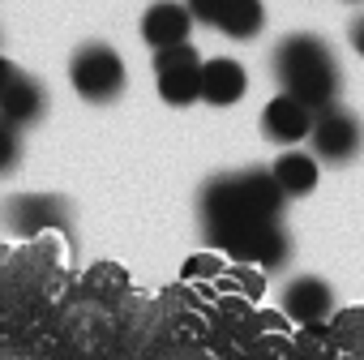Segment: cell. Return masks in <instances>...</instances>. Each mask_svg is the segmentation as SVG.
Instances as JSON below:
<instances>
[{"mask_svg":"<svg viewBox=\"0 0 364 360\" xmlns=\"http://www.w3.org/2000/svg\"><path fill=\"white\" fill-rule=\"evenodd\" d=\"M309 142H313V159L321 163H351L364 146V125L347 112V107H321L313 112V129H309Z\"/></svg>","mask_w":364,"mask_h":360,"instance_id":"5b68a950","label":"cell"},{"mask_svg":"<svg viewBox=\"0 0 364 360\" xmlns=\"http://www.w3.org/2000/svg\"><path fill=\"white\" fill-rule=\"evenodd\" d=\"M249 90V73L240 60L232 56H215V60H202V99L215 103V107H232L240 103Z\"/></svg>","mask_w":364,"mask_h":360,"instance_id":"30bf717a","label":"cell"},{"mask_svg":"<svg viewBox=\"0 0 364 360\" xmlns=\"http://www.w3.org/2000/svg\"><path fill=\"white\" fill-rule=\"evenodd\" d=\"M5 223L22 236H39L65 223V202L60 198H9Z\"/></svg>","mask_w":364,"mask_h":360,"instance_id":"8fae6325","label":"cell"},{"mask_svg":"<svg viewBox=\"0 0 364 360\" xmlns=\"http://www.w3.org/2000/svg\"><path fill=\"white\" fill-rule=\"evenodd\" d=\"M347 35H351V48H355V52L364 56V14H360V18L351 22V31H347Z\"/></svg>","mask_w":364,"mask_h":360,"instance_id":"ac0fdd59","label":"cell"},{"mask_svg":"<svg viewBox=\"0 0 364 360\" xmlns=\"http://www.w3.org/2000/svg\"><path fill=\"white\" fill-rule=\"evenodd\" d=\"M274 78L283 86V95L300 99L309 112H321V107H334L338 99V60H334V48L313 35V31H296L287 35L279 48H274Z\"/></svg>","mask_w":364,"mask_h":360,"instance_id":"7a4b0ae2","label":"cell"},{"mask_svg":"<svg viewBox=\"0 0 364 360\" xmlns=\"http://www.w3.org/2000/svg\"><path fill=\"white\" fill-rule=\"evenodd\" d=\"M154 82L163 103L171 107H189L202 99V56L193 43H180V48H163L154 52Z\"/></svg>","mask_w":364,"mask_h":360,"instance_id":"277c9868","label":"cell"},{"mask_svg":"<svg viewBox=\"0 0 364 360\" xmlns=\"http://www.w3.org/2000/svg\"><path fill=\"white\" fill-rule=\"evenodd\" d=\"M189 31H193V14H189V5H180V0H154L141 14V39L154 52L189 43Z\"/></svg>","mask_w":364,"mask_h":360,"instance_id":"ba28073f","label":"cell"},{"mask_svg":"<svg viewBox=\"0 0 364 360\" xmlns=\"http://www.w3.org/2000/svg\"><path fill=\"white\" fill-rule=\"evenodd\" d=\"M14 78H18V65H14V60H5V56H0V95H5V90L14 86Z\"/></svg>","mask_w":364,"mask_h":360,"instance_id":"e0dca14e","label":"cell"},{"mask_svg":"<svg viewBox=\"0 0 364 360\" xmlns=\"http://www.w3.org/2000/svg\"><path fill=\"white\" fill-rule=\"evenodd\" d=\"M215 270H219V262H215V258H189V262H185V275H189V279H193V275H198V279H206V275H215Z\"/></svg>","mask_w":364,"mask_h":360,"instance_id":"2e32d148","label":"cell"},{"mask_svg":"<svg viewBox=\"0 0 364 360\" xmlns=\"http://www.w3.org/2000/svg\"><path fill=\"white\" fill-rule=\"evenodd\" d=\"M283 202H287L283 189L274 185V176L262 171V167L215 176L210 185L202 189V198H198L202 232H206V240H210L215 249L228 253V245H232L236 236H245L249 228L279 223Z\"/></svg>","mask_w":364,"mask_h":360,"instance_id":"6da1fadb","label":"cell"},{"mask_svg":"<svg viewBox=\"0 0 364 360\" xmlns=\"http://www.w3.org/2000/svg\"><path fill=\"white\" fill-rule=\"evenodd\" d=\"M287 253H291V240H287V232H283L279 223L249 228L245 236H236V240L228 245V258H236V262H245V266H257V270L283 266Z\"/></svg>","mask_w":364,"mask_h":360,"instance_id":"52a82bcc","label":"cell"},{"mask_svg":"<svg viewBox=\"0 0 364 360\" xmlns=\"http://www.w3.org/2000/svg\"><path fill=\"white\" fill-rule=\"evenodd\" d=\"M351 5H355V0H351Z\"/></svg>","mask_w":364,"mask_h":360,"instance_id":"d6986e66","label":"cell"},{"mask_svg":"<svg viewBox=\"0 0 364 360\" xmlns=\"http://www.w3.org/2000/svg\"><path fill=\"white\" fill-rule=\"evenodd\" d=\"M283 305H287V313L296 322H321L330 313V305H334V292H330V283H321L313 275H300V279L287 283Z\"/></svg>","mask_w":364,"mask_h":360,"instance_id":"5bb4252c","label":"cell"},{"mask_svg":"<svg viewBox=\"0 0 364 360\" xmlns=\"http://www.w3.org/2000/svg\"><path fill=\"white\" fill-rule=\"evenodd\" d=\"M270 176H274V185L283 189V198H309L313 189H317V176H321V167H317V159L313 154H304V150H283L279 159H274V167H270Z\"/></svg>","mask_w":364,"mask_h":360,"instance_id":"4fadbf2b","label":"cell"},{"mask_svg":"<svg viewBox=\"0 0 364 360\" xmlns=\"http://www.w3.org/2000/svg\"><path fill=\"white\" fill-rule=\"evenodd\" d=\"M69 82H73V90H77L86 103H112V99L124 95L129 73H124V60H120V52H116L112 43L90 39V43H82V48L73 52V60H69Z\"/></svg>","mask_w":364,"mask_h":360,"instance_id":"3957f363","label":"cell"},{"mask_svg":"<svg viewBox=\"0 0 364 360\" xmlns=\"http://www.w3.org/2000/svg\"><path fill=\"white\" fill-rule=\"evenodd\" d=\"M309 129H313V112H309L300 99H291V95H274V99L262 107V133H266L270 142H279V146L304 142Z\"/></svg>","mask_w":364,"mask_h":360,"instance_id":"9c48e42d","label":"cell"},{"mask_svg":"<svg viewBox=\"0 0 364 360\" xmlns=\"http://www.w3.org/2000/svg\"><path fill=\"white\" fill-rule=\"evenodd\" d=\"M18 159H22V129H14L5 116H0V176L14 171Z\"/></svg>","mask_w":364,"mask_h":360,"instance_id":"9a60e30c","label":"cell"},{"mask_svg":"<svg viewBox=\"0 0 364 360\" xmlns=\"http://www.w3.org/2000/svg\"><path fill=\"white\" fill-rule=\"evenodd\" d=\"M198 26H210L228 39H253L266 31V5L262 0H185Z\"/></svg>","mask_w":364,"mask_h":360,"instance_id":"8992f818","label":"cell"},{"mask_svg":"<svg viewBox=\"0 0 364 360\" xmlns=\"http://www.w3.org/2000/svg\"><path fill=\"white\" fill-rule=\"evenodd\" d=\"M43 107H48V95H43V86H39L31 73H18L14 86L0 95V116H5L14 129L35 125V120L43 116Z\"/></svg>","mask_w":364,"mask_h":360,"instance_id":"7c38bea8","label":"cell"}]
</instances>
